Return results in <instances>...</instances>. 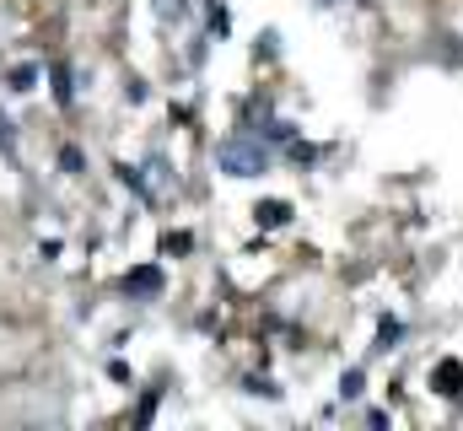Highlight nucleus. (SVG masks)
I'll use <instances>...</instances> for the list:
<instances>
[{
	"label": "nucleus",
	"instance_id": "nucleus-1",
	"mask_svg": "<svg viewBox=\"0 0 463 431\" xmlns=\"http://www.w3.org/2000/svg\"><path fill=\"white\" fill-rule=\"evenodd\" d=\"M264 168H269V146L259 135H232L222 146V173H232V178H259Z\"/></svg>",
	"mask_w": 463,
	"mask_h": 431
},
{
	"label": "nucleus",
	"instance_id": "nucleus-2",
	"mask_svg": "<svg viewBox=\"0 0 463 431\" xmlns=\"http://www.w3.org/2000/svg\"><path fill=\"white\" fill-rule=\"evenodd\" d=\"M118 286H124V297H156V292H162V264H140V270H129Z\"/></svg>",
	"mask_w": 463,
	"mask_h": 431
},
{
	"label": "nucleus",
	"instance_id": "nucleus-3",
	"mask_svg": "<svg viewBox=\"0 0 463 431\" xmlns=\"http://www.w3.org/2000/svg\"><path fill=\"white\" fill-rule=\"evenodd\" d=\"M431 388H437V394H463V367L453 361V356L431 367Z\"/></svg>",
	"mask_w": 463,
	"mask_h": 431
},
{
	"label": "nucleus",
	"instance_id": "nucleus-4",
	"mask_svg": "<svg viewBox=\"0 0 463 431\" xmlns=\"http://www.w3.org/2000/svg\"><path fill=\"white\" fill-rule=\"evenodd\" d=\"M253 216H259V226H286V221H291V206H280V200H264Z\"/></svg>",
	"mask_w": 463,
	"mask_h": 431
},
{
	"label": "nucleus",
	"instance_id": "nucleus-5",
	"mask_svg": "<svg viewBox=\"0 0 463 431\" xmlns=\"http://www.w3.org/2000/svg\"><path fill=\"white\" fill-rule=\"evenodd\" d=\"M5 81H11V92H33V87H38V65H16Z\"/></svg>",
	"mask_w": 463,
	"mask_h": 431
},
{
	"label": "nucleus",
	"instance_id": "nucleus-6",
	"mask_svg": "<svg viewBox=\"0 0 463 431\" xmlns=\"http://www.w3.org/2000/svg\"><path fill=\"white\" fill-rule=\"evenodd\" d=\"M361 388H366L361 372H345V378H340V394H345V399H361Z\"/></svg>",
	"mask_w": 463,
	"mask_h": 431
},
{
	"label": "nucleus",
	"instance_id": "nucleus-7",
	"mask_svg": "<svg viewBox=\"0 0 463 431\" xmlns=\"http://www.w3.org/2000/svg\"><path fill=\"white\" fill-rule=\"evenodd\" d=\"M54 98L71 103V71H65V65H54Z\"/></svg>",
	"mask_w": 463,
	"mask_h": 431
},
{
	"label": "nucleus",
	"instance_id": "nucleus-8",
	"mask_svg": "<svg viewBox=\"0 0 463 431\" xmlns=\"http://www.w3.org/2000/svg\"><path fill=\"white\" fill-rule=\"evenodd\" d=\"M60 168H65V173H81V168H87V157H81L76 146H65V151H60Z\"/></svg>",
	"mask_w": 463,
	"mask_h": 431
},
{
	"label": "nucleus",
	"instance_id": "nucleus-9",
	"mask_svg": "<svg viewBox=\"0 0 463 431\" xmlns=\"http://www.w3.org/2000/svg\"><path fill=\"white\" fill-rule=\"evenodd\" d=\"M0 151L11 157V124H5V119H0Z\"/></svg>",
	"mask_w": 463,
	"mask_h": 431
}]
</instances>
